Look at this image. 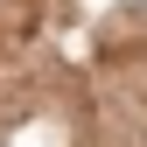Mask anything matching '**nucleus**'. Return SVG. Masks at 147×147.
Returning a JSON list of instances; mask_svg holds the SVG:
<instances>
[{
	"label": "nucleus",
	"mask_w": 147,
	"mask_h": 147,
	"mask_svg": "<svg viewBox=\"0 0 147 147\" xmlns=\"http://www.w3.org/2000/svg\"><path fill=\"white\" fill-rule=\"evenodd\" d=\"M7 7H14V0H0V14H7Z\"/></svg>",
	"instance_id": "nucleus-1"
}]
</instances>
